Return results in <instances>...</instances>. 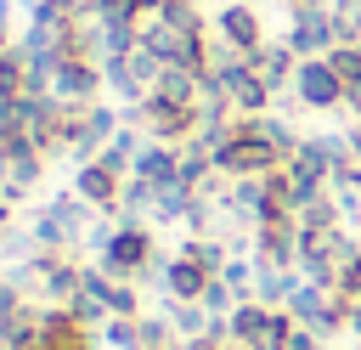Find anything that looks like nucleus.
<instances>
[{
    "mask_svg": "<svg viewBox=\"0 0 361 350\" xmlns=\"http://www.w3.org/2000/svg\"><path fill=\"white\" fill-rule=\"evenodd\" d=\"M130 11L135 17H152V11H164V0H130Z\"/></svg>",
    "mask_w": 361,
    "mask_h": 350,
    "instance_id": "f8f14e48",
    "label": "nucleus"
},
{
    "mask_svg": "<svg viewBox=\"0 0 361 350\" xmlns=\"http://www.w3.org/2000/svg\"><path fill=\"white\" fill-rule=\"evenodd\" d=\"M248 6H265V0H248Z\"/></svg>",
    "mask_w": 361,
    "mask_h": 350,
    "instance_id": "dca6fc26",
    "label": "nucleus"
},
{
    "mask_svg": "<svg viewBox=\"0 0 361 350\" xmlns=\"http://www.w3.org/2000/svg\"><path fill=\"white\" fill-rule=\"evenodd\" d=\"M293 96L305 113H333V107H344V79L333 73L327 56H305L293 73Z\"/></svg>",
    "mask_w": 361,
    "mask_h": 350,
    "instance_id": "7ed1b4c3",
    "label": "nucleus"
},
{
    "mask_svg": "<svg viewBox=\"0 0 361 350\" xmlns=\"http://www.w3.org/2000/svg\"><path fill=\"white\" fill-rule=\"evenodd\" d=\"M197 6H226V0H197Z\"/></svg>",
    "mask_w": 361,
    "mask_h": 350,
    "instance_id": "4468645a",
    "label": "nucleus"
},
{
    "mask_svg": "<svg viewBox=\"0 0 361 350\" xmlns=\"http://www.w3.org/2000/svg\"><path fill=\"white\" fill-rule=\"evenodd\" d=\"M282 6H288V11H299V6H316V0H282Z\"/></svg>",
    "mask_w": 361,
    "mask_h": 350,
    "instance_id": "ddd939ff",
    "label": "nucleus"
},
{
    "mask_svg": "<svg viewBox=\"0 0 361 350\" xmlns=\"http://www.w3.org/2000/svg\"><path fill=\"white\" fill-rule=\"evenodd\" d=\"M299 56H327L333 45H338V17H333V6L327 0H316V6H299V11H288V34H282Z\"/></svg>",
    "mask_w": 361,
    "mask_h": 350,
    "instance_id": "f03ea898",
    "label": "nucleus"
},
{
    "mask_svg": "<svg viewBox=\"0 0 361 350\" xmlns=\"http://www.w3.org/2000/svg\"><path fill=\"white\" fill-rule=\"evenodd\" d=\"M299 62H305V56H299L288 40H265V45L248 56V68H254V73H259L271 90H293V73H299Z\"/></svg>",
    "mask_w": 361,
    "mask_h": 350,
    "instance_id": "423d86ee",
    "label": "nucleus"
},
{
    "mask_svg": "<svg viewBox=\"0 0 361 350\" xmlns=\"http://www.w3.org/2000/svg\"><path fill=\"white\" fill-rule=\"evenodd\" d=\"M209 277H214V271H203L197 260H186V254H169V265H164V294H169V299H203Z\"/></svg>",
    "mask_w": 361,
    "mask_h": 350,
    "instance_id": "0eeeda50",
    "label": "nucleus"
},
{
    "mask_svg": "<svg viewBox=\"0 0 361 350\" xmlns=\"http://www.w3.org/2000/svg\"><path fill=\"white\" fill-rule=\"evenodd\" d=\"M209 28L220 34V40H231L237 51H259L271 34H265V23H259V6H248V0H226V6H214L209 11Z\"/></svg>",
    "mask_w": 361,
    "mask_h": 350,
    "instance_id": "20e7f679",
    "label": "nucleus"
},
{
    "mask_svg": "<svg viewBox=\"0 0 361 350\" xmlns=\"http://www.w3.org/2000/svg\"><path fill=\"white\" fill-rule=\"evenodd\" d=\"M327 62H333V73L344 79V96H361V40L333 45V51H327Z\"/></svg>",
    "mask_w": 361,
    "mask_h": 350,
    "instance_id": "6e6552de",
    "label": "nucleus"
},
{
    "mask_svg": "<svg viewBox=\"0 0 361 350\" xmlns=\"http://www.w3.org/2000/svg\"><path fill=\"white\" fill-rule=\"evenodd\" d=\"M237 305H243V299H237V294H231V288H226L220 277H209V288H203V310H209L214 322H226V316H231Z\"/></svg>",
    "mask_w": 361,
    "mask_h": 350,
    "instance_id": "1a4fd4ad",
    "label": "nucleus"
},
{
    "mask_svg": "<svg viewBox=\"0 0 361 350\" xmlns=\"http://www.w3.org/2000/svg\"><path fill=\"white\" fill-rule=\"evenodd\" d=\"M288 350H327V339H316L310 327H293V339H288Z\"/></svg>",
    "mask_w": 361,
    "mask_h": 350,
    "instance_id": "9b49d317",
    "label": "nucleus"
},
{
    "mask_svg": "<svg viewBox=\"0 0 361 350\" xmlns=\"http://www.w3.org/2000/svg\"><path fill=\"white\" fill-rule=\"evenodd\" d=\"M152 254H158V248H152V231H147V226H124V220H118V226H113V237L102 243L96 265H102V271H113V277H124V282H141V271L152 265Z\"/></svg>",
    "mask_w": 361,
    "mask_h": 350,
    "instance_id": "f257e3e1",
    "label": "nucleus"
},
{
    "mask_svg": "<svg viewBox=\"0 0 361 350\" xmlns=\"http://www.w3.org/2000/svg\"><path fill=\"white\" fill-rule=\"evenodd\" d=\"M355 271H361V248H355Z\"/></svg>",
    "mask_w": 361,
    "mask_h": 350,
    "instance_id": "2eb2a0df",
    "label": "nucleus"
},
{
    "mask_svg": "<svg viewBox=\"0 0 361 350\" xmlns=\"http://www.w3.org/2000/svg\"><path fill=\"white\" fill-rule=\"evenodd\" d=\"M327 6H333V17H338V45L361 40V0H327Z\"/></svg>",
    "mask_w": 361,
    "mask_h": 350,
    "instance_id": "9d476101",
    "label": "nucleus"
},
{
    "mask_svg": "<svg viewBox=\"0 0 361 350\" xmlns=\"http://www.w3.org/2000/svg\"><path fill=\"white\" fill-rule=\"evenodd\" d=\"M124 181L130 175H118V169H107L102 158H90V164H73V192L96 209V215H118V192H124Z\"/></svg>",
    "mask_w": 361,
    "mask_h": 350,
    "instance_id": "39448f33",
    "label": "nucleus"
}]
</instances>
